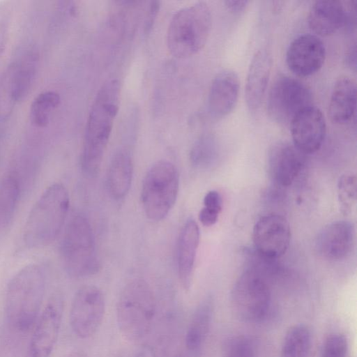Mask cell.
<instances>
[{"label": "cell", "mask_w": 357, "mask_h": 357, "mask_svg": "<svg viewBox=\"0 0 357 357\" xmlns=\"http://www.w3.org/2000/svg\"><path fill=\"white\" fill-rule=\"evenodd\" d=\"M121 96V84L112 79L104 82L99 89L86 120L80 164L83 173L95 177L100 170Z\"/></svg>", "instance_id": "obj_1"}, {"label": "cell", "mask_w": 357, "mask_h": 357, "mask_svg": "<svg viewBox=\"0 0 357 357\" xmlns=\"http://www.w3.org/2000/svg\"><path fill=\"white\" fill-rule=\"evenodd\" d=\"M45 285V271L37 264L24 266L12 277L5 297L6 314L12 328L25 332L35 325L41 312Z\"/></svg>", "instance_id": "obj_2"}, {"label": "cell", "mask_w": 357, "mask_h": 357, "mask_svg": "<svg viewBox=\"0 0 357 357\" xmlns=\"http://www.w3.org/2000/svg\"><path fill=\"white\" fill-rule=\"evenodd\" d=\"M70 205L66 188L55 183L48 186L31 209L23 229V241L28 248L51 244L60 234Z\"/></svg>", "instance_id": "obj_3"}, {"label": "cell", "mask_w": 357, "mask_h": 357, "mask_svg": "<svg viewBox=\"0 0 357 357\" xmlns=\"http://www.w3.org/2000/svg\"><path fill=\"white\" fill-rule=\"evenodd\" d=\"M212 26L208 5L199 1L178 10L171 19L167 32V45L176 58L185 59L205 45Z\"/></svg>", "instance_id": "obj_4"}, {"label": "cell", "mask_w": 357, "mask_h": 357, "mask_svg": "<svg viewBox=\"0 0 357 357\" xmlns=\"http://www.w3.org/2000/svg\"><path fill=\"white\" fill-rule=\"evenodd\" d=\"M156 311L154 294L142 279L129 282L122 289L116 304V321L121 334L139 341L149 333Z\"/></svg>", "instance_id": "obj_5"}, {"label": "cell", "mask_w": 357, "mask_h": 357, "mask_svg": "<svg viewBox=\"0 0 357 357\" xmlns=\"http://www.w3.org/2000/svg\"><path fill=\"white\" fill-rule=\"evenodd\" d=\"M60 251L64 268L72 277L89 276L100 268L91 227L82 215H74L68 222Z\"/></svg>", "instance_id": "obj_6"}, {"label": "cell", "mask_w": 357, "mask_h": 357, "mask_svg": "<svg viewBox=\"0 0 357 357\" xmlns=\"http://www.w3.org/2000/svg\"><path fill=\"white\" fill-rule=\"evenodd\" d=\"M270 276L257 267L248 264L231 291L235 314L241 320L256 323L267 316L271 303Z\"/></svg>", "instance_id": "obj_7"}, {"label": "cell", "mask_w": 357, "mask_h": 357, "mask_svg": "<svg viewBox=\"0 0 357 357\" xmlns=\"http://www.w3.org/2000/svg\"><path fill=\"white\" fill-rule=\"evenodd\" d=\"M179 190V175L173 163L161 160L147 171L141 199L146 217L153 221L165 218L174 206Z\"/></svg>", "instance_id": "obj_8"}, {"label": "cell", "mask_w": 357, "mask_h": 357, "mask_svg": "<svg viewBox=\"0 0 357 357\" xmlns=\"http://www.w3.org/2000/svg\"><path fill=\"white\" fill-rule=\"evenodd\" d=\"M312 92L305 84L281 75L270 87L266 101L267 112L273 121L287 126L299 112L312 105Z\"/></svg>", "instance_id": "obj_9"}, {"label": "cell", "mask_w": 357, "mask_h": 357, "mask_svg": "<svg viewBox=\"0 0 357 357\" xmlns=\"http://www.w3.org/2000/svg\"><path fill=\"white\" fill-rule=\"evenodd\" d=\"M105 301L101 290L93 285L79 288L72 301L69 321L73 333L86 339L93 335L104 318Z\"/></svg>", "instance_id": "obj_10"}, {"label": "cell", "mask_w": 357, "mask_h": 357, "mask_svg": "<svg viewBox=\"0 0 357 357\" xmlns=\"http://www.w3.org/2000/svg\"><path fill=\"white\" fill-rule=\"evenodd\" d=\"M62 314V298L52 296L34 325L24 357H50L58 340Z\"/></svg>", "instance_id": "obj_11"}, {"label": "cell", "mask_w": 357, "mask_h": 357, "mask_svg": "<svg viewBox=\"0 0 357 357\" xmlns=\"http://www.w3.org/2000/svg\"><path fill=\"white\" fill-rule=\"evenodd\" d=\"M290 238L289 222L281 215H265L254 225V250L266 259L275 261L284 255L289 248Z\"/></svg>", "instance_id": "obj_12"}, {"label": "cell", "mask_w": 357, "mask_h": 357, "mask_svg": "<svg viewBox=\"0 0 357 357\" xmlns=\"http://www.w3.org/2000/svg\"><path fill=\"white\" fill-rule=\"evenodd\" d=\"M293 144L305 154L321 146L326 135V120L321 111L310 105L299 112L289 123Z\"/></svg>", "instance_id": "obj_13"}, {"label": "cell", "mask_w": 357, "mask_h": 357, "mask_svg": "<svg viewBox=\"0 0 357 357\" xmlns=\"http://www.w3.org/2000/svg\"><path fill=\"white\" fill-rule=\"evenodd\" d=\"M326 57L324 43L316 35L303 34L289 45L286 62L289 70L299 77L317 73L323 66Z\"/></svg>", "instance_id": "obj_14"}, {"label": "cell", "mask_w": 357, "mask_h": 357, "mask_svg": "<svg viewBox=\"0 0 357 357\" xmlns=\"http://www.w3.org/2000/svg\"><path fill=\"white\" fill-rule=\"evenodd\" d=\"M305 155L289 142L273 145L268 154V167L274 182L283 187L290 185L303 168Z\"/></svg>", "instance_id": "obj_15"}, {"label": "cell", "mask_w": 357, "mask_h": 357, "mask_svg": "<svg viewBox=\"0 0 357 357\" xmlns=\"http://www.w3.org/2000/svg\"><path fill=\"white\" fill-rule=\"evenodd\" d=\"M354 242V225L348 221L339 220L322 228L316 239V249L325 259L340 261L351 253Z\"/></svg>", "instance_id": "obj_16"}, {"label": "cell", "mask_w": 357, "mask_h": 357, "mask_svg": "<svg viewBox=\"0 0 357 357\" xmlns=\"http://www.w3.org/2000/svg\"><path fill=\"white\" fill-rule=\"evenodd\" d=\"M239 79L236 73L224 70L213 78L208 96L210 116L219 120L229 114L235 107L239 93Z\"/></svg>", "instance_id": "obj_17"}, {"label": "cell", "mask_w": 357, "mask_h": 357, "mask_svg": "<svg viewBox=\"0 0 357 357\" xmlns=\"http://www.w3.org/2000/svg\"><path fill=\"white\" fill-rule=\"evenodd\" d=\"M272 66V56L266 48L258 50L250 61L245 82V97L248 109H259L266 91Z\"/></svg>", "instance_id": "obj_18"}, {"label": "cell", "mask_w": 357, "mask_h": 357, "mask_svg": "<svg viewBox=\"0 0 357 357\" xmlns=\"http://www.w3.org/2000/svg\"><path fill=\"white\" fill-rule=\"evenodd\" d=\"M199 242V227L193 219H190L183 227L177 244L178 274L185 290L189 289L191 285Z\"/></svg>", "instance_id": "obj_19"}, {"label": "cell", "mask_w": 357, "mask_h": 357, "mask_svg": "<svg viewBox=\"0 0 357 357\" xmlns=\"http://www.w3.org/2000/svg\"><path fill=\"white\" fill-rule=\"evenodd\" d=\"M345 14V6L340 1H317L310 9L307 22L314 33L328 36L344 26Z\"/></svg>", "instance_id": "obj_20"}, {"label": "cell", "mask_w": 357, "mask_h": 357, "mask_svg": "<svg viewBox=\"0 0 357 357\" xmlns=\"http://www.w3.org/2000/svg\"><path fill=\"white\" fill-rule=\"evenodd\" d=\"M356 82L347 76L340 77L333 86L329 105L328 116L337 124H344L351 119L356 112Z\"/></svg>", "instance_id": "obj_21"}, {"label": "cell", "mask_w": 357, "mask_h": 357, "mask_svg": "<svg viewBox=\"0 0 357 357\" xmlns=\"http://www.w3.org/2000/svg\"><path fill=\"white\" fill-rule=\"evenodd\" d=\"M133 174V163L130 153L119 149L113 155L107 172V188L115 199H123L130 190Z\"/></svg>", "instance_id": "obj_22"}, {"label": "cell", "mask_w": 357, "mask_h": 357, "mask_svg": "<svg viewBox=\"0 0 357 357\" xmlns=\"http://www.w3.org/2000/svg\"><path fill=\"white\" fill-rule=\"evenodd\" d=\"M213 304L211 298L202 301L197 307L185 335V346L190 351H197L204 345L212 321Z\"/></svg>", "instance_id": "obj_23"}, {"label": "cell", "mask_w": 357, "mask_h": 357, "mask_svg": "<svg viewBox=\"0 0 357 357\" xmlns=\"http://www.w3.org/2000/svg\"><path fill=\"white\" fill-rule=\"evenodd\" d=\"M22 190V181L15 170L5 174L0 181V227H6L16 211Z\"/></svg>", "instance_id": "obj_24"}, {"label": "cell", "mask_w": 357, "mask_h": 357, "mask_svg": "<svg viewBox=\"0 0 357 357\" xmlns=\"http://www.w3.org/2000/svg\"><path fill=\"white\" fill-rule=\"evenodd\" d=\"M37 70V58L28 54L15 68L10 82V97L15 102L23 101L33 84Z\"/></svg>", "instance_id": "obj_25"}, {"label": "cell", "mask_w": 357, "mask_h": 357, "mask_svg": "<svg viewBox=\"0 0 357 357\" xmlns=\"http://www.w3.org/2000/svg\"><path fill=\"white\" fill-rule=\"evenodd\" d=\"M312 334L305 324L292 326L285 334L281 357H307L312 347Z\"/></svg>", "instance_id": "obj_26"}, {"label": "cell", "mask_w": 357, "mask_h": 357, "mask_svg": "<svg viewBox=\"0 0 357 357\" xmlns=\"http://www.w3.org/2000/svg\"><path fill=\"white\" fill-rule=\"evenodd\" d=\"M218 155L219 144L215 135L206 132L194 142L190 152V160L193 167L206 169L216 162Z\"/></svg>", "instance_id": "obj_27"}, {"label": "cell", "mask_w": 357, "mask_h": 357, "mask_svg": "<svg viewBox=\"0 0 357 357\" xmlns=\"http://www.w3.org/2000/svg\"><path fill=\"white\" fill-rule=\"evenodd\" d=\"M61 102L59 94L54 91H45L39 93L32 101L29 116L32 124L40 128L47 126L52 112Z\"/></svg>", "instance_id": "obj_28"}, {"label": "cell", "mask_w": 357, "mask_h": 357, "mask_svg": "<svg viewBox=\"0 0 357 357\" xmlns=\"http://www.w3.org/2000/svg\"><path fill=\"white\" fill-rule=\"evenodd\" d=\"M338 202L343 214L351 212L356 199V178L353 174L342 176L337 184Z\"/></svg>", "instance_id": "obj_29"}, {"label": "cell", "mask_w": 357, "mask_h": 357, "mask_svg": "<svg viewBox=\"0 0 357 357\" xmlns=\"http://www.w3.org/2000/svg\"><path fill=\"white\" fill-rule=\"evenodd\" d=\"M348 346L344 335L340 333L331 334L324 343L321 357H347Z\"/></svg>", "instance_id": "obj_30"}, {"label": "cell", "mask_w": 357, "mask_h": 357, "mask_svg": "<svg viewBox=\"0 0 357 357\" xmlns=\"http://www.w3.org/2000/svg\"><path fill=\"white\" fill-rule=\"evenodd\" d=\"M225 357H255L252 343L244 336L235 337L230 341Z\"/></svg>", "instance_id": "obj_31"}, {"label": "cell", "mask_w": 357, "mask_h": 357, "mask_svg": "<svg viewBox=\"0 0 357 357\" xmlns=\"http://www.w3.org/2000/svg\"><path fill=\"white\" fill-rule=\"evenodd\" d=\"M203 208L220 214L222 208V200L220 194L216 190L208 192L204 198Z\"/></svg>", "instance_id": "obj_32"}, {"label": "cell", "mask_w": 357, "mask_h": 357, "mask_svg": "<svg viewBox=\"0 0 357 357\" xmlns=\"http://www.w3.org/2000/svg\"><path fill=\"white\" fill-rule=\"evenodd\" d=\"M160 9V2L158 1H151L149 10V13L145 22L144 31L148 33L152 29L153 23Z\"/></svg>", "instance_id": "obj_33"}, {"label": "cell", "mask_w": 357, "mask_h": 357, "mask_svg": "<svg viewBox=\"0 0 357 357\" xmlns=\"http://www.w3.org/2000/svg\"><path fill=\"white\" fill-rule=\"evenodd\" d=\"M227 9L234 15H240L246 9L250 1L227 0L224 1Z\"/></svg>", "instance_id": "obj_34"}, {"label": "cell", "mask_w": 357, "mask_h": 357, "mask_svg": "<svg viewBox=\"0 0 357 357\" xmlns=\"http://www.w3.org/2000/svg\"><path fill=\"white\" fill-rule=\"evenodd\" d=\"M8 41V30L6 22H0V59L3 55Z\"/></svg>", "instance_id": "obj_35"}, {"label": "cell", "mask_w": 357, "mask_h": 357, "mask_svg": "<svg viewBox=\"0 0 357 357\" xmlns=\"http://www.w3.org/2000/svg\"><path fill=\"white\" fill-rule=\"evenodd\" d=\"M345 61L348 67L356 70V46L351 47L345 56Z\"/></svg>", "instance_id": "obj_36"}, {"label": "cell", "mask_w": 357, "mask_h": 357, "mask_svg": "<svg viewBox=\"0 0 357 357\" xmlns=\"http://www.w3.org/2000/svg\"><path fill=\"white\" fill-rule=\"evenodd\" d=\"M63 357H89L85 353L81 351H71Z\"/></svg>", "instance_id": "obj_37"}]
</instances>
